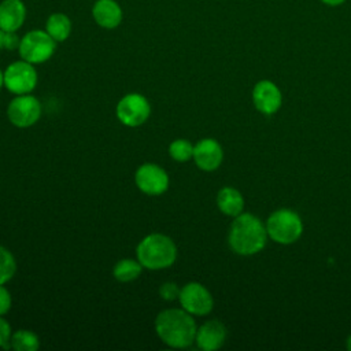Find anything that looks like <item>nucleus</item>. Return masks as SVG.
I'll list each match as a JSON object with an SVG mask.
<instances>
[{
    "label": "nucleus",
    "mask_w": 351,
    "mask_h": 351,
    "mask_svg": "<svg viewBox=\"0 0 351 351\" xmlns=\"http://www.w3.org/2000/svg\"><path fill=\"white\" fill-rule=\"evenodd\" d=\"M27 16L26 4L22 0L0 1V29L4 32H18Z\"/></svg>",
    "instance_id": "nucleus-15"
},
{
    "label": "nucleus",
    "mask_w": 351,
    "mask_h": 351,
    "mask_svg": "<svg viewBox=\"0 0 351 351\" xmlns=\"http://www.w3.org/2000/svg\"><path fill=\"white\" fill-rule=\"evenodd\" d=\"M16 271V262L14 255L5 247L0 245V285L8 282Z\"/></svg>",
    "instance_id": "nucleus-20"
},
{
    "label": "nucleus",
    "mask_w": 351,
    "mask_h": 351,
    "mask_svg": "<svg viewBox=\"0 0 351 351\" xmlns=\"http://www.w3.org/2000/svg\"><path fill=\"white\" fill-rule=\"evenodd\" d=\"M11 326L10 324L0 315V347L4 350L11 348L10 340H11Z\"/></svg>",
    "instance_id": "nucleus-23"
},
{
    "label": "nucleus",
    "mask_w": 351,
    "mask_h": 351,
    "mask_svg": "<svg viewBox=\"0 0 351 351\" xmlns=\"http://www.w3.org/2000/svg\"><path fill=\"white\" fill-rule=\"evenodd\" d=\"M92 18L106 30L117 29L123 19V10L117 0H96L92 5Z\"/></svg>",
    "instance_id": "nucleus-13"
},
{
    "label": "nucleus",
    "mask_w": 351,
    "mask_h": 351,
    "mask_svg": "<svg viewBox=\"0 0 351 351\" xmlns=\"http://www.w3.org/2000/svg\"><path fill=\"white\" fill-rule=\"evenodd\" d=\"M252 103L259 112L271 115L277 112L282 104L281 90L273 81H258L252 89Z\"/></svg>",
    "instance_id": "nucleus-11"
},
{
    "label": "nucleus",
    "mask_w": 351,
    "mask_h": 351,
    "mask_svg": "<svg viewBox=\"0 0 351 351\" xmlns=\"http://www.w3.org/2000/svg\"><path fill=\"white\" fill-rule=\"evenodd\" d=\"M266 225L254 214L241 213L234 217L229 228L228 243L237 255H255L266 245Z\"/></svg>",
    "instance_id": "nucleus-2"
},
{
    "label": "nucleus",
    "mask_w": 351,
    "mask_h": 351,
    "mask_svg": "<svg viewBox=\"0 0 351 351\" xmlns=\"http://www.w3.org/2000/svg\"><path fill=\"white\" fill-rule=\"evenodd\" d=\"M56 45L58 43L45 29H33L21 37L18 52L21 59L32 64H41L53 56Z\"/></svg>",
    "instance_id": "nucleus-5"
},
{
    "label": "nucleus",
    "mask_w": 351,
    "mask_h": 351,
    "mask_svg": "<svg viewBox=\"0 0 351 351\" xmlns=\"http://www.w3.org/2000/svg\"><path fill=\"white\" fill-rule=\"evenodd\" d=\"M319 1L329 7H337V5H341L346 0H319Z\"/></svg>",
    "instance_id": "nucleus-26"
},
{
    "label": "nucleus",
    "mask_w": 351,
    "mask_h": 351,
    "mask_svg": "<svg viewBox=\"0 0 351 351\" xmlns=\"http://www.w3.org/2000/svg\"><path fill=\"white\" fill-rule=\"evenodd\" d=\"M4 86V71L0 70V89Z\"/></svg>",
    "instance_id": "nucleus-28"
},
{
    "label": "nucleus",
    "mask_w": 351,
    "mask_h": 351,
    "mask_svg": "<svg viewBox=\"0 0 351 351\" xmlns=\"http://www.w3.org/2000/svg\"><path fill=\"white\" fill-rule=\"evenodd\" d=\"M10 347L15 351H36L40 347V339L32 330L19 329L11 335Z\"/></svg>",
    "instance_id": "nucleus-19"
},
{
    "label": "nucleus",
    "mask_w": 351,
    "mask_h": 351,
    "mask_svg": "<svg viewBox=\"0 0 351 351\" xmlns=\"http://www.w3.org/2000/svg\"><path fill=\"white\" fill-rule=\"evenodd\" d=\"M223 159L221 144L214 138H202L193 147V160L200 170L214 171Z\"/></svg>",
    "instance_id": "nucleus-12"
},
{
    "label": "nucleus",
    "mask_w": 351,
    "mask_h": 351,
    "mask_svg": "<svg viewBox=\"0 0 351 351\" xmlns=\"http://www.w3.org/2000/svg\"><path fill=\"white\" fill-rule=\"evenodd\" d=\"M347 348L351 351V335H350L348 339H347Z\"/></svg>",
    "instance_id": "nucleus-29"
},
{
    "label": "nucleus",
    "mask_w": 351,
    "mask_h": 351,
    "mask_svg": "<svg viewBox=\"0 0 351 351\" xmlns=\"http://www.w3.org/2000/svg\"><path fill=\"white\" fill-rule=\"evenodd\" d=\"M226 340V328L218 319L206 321L196 330L195 341L200 350L214 351L223 346Z\"/></svg>",
    "instance_id": "nucleus-14"
},
{
    "label": "nucleus",
    "mask_w": 351,
    "mask_h": 351,
    "mask_svg": "<svg viewBox=\"0 0 351 351\" xmlns=\"http://www.w3.org/2000/svg\"><path fill=\"white\" fill-rule=\"evenodd\" d=\"M137 188L148 196H159L169 188V176L156 163H143L134 174Z\"/></svg>",
    "instance_id": "nucleus-10"
},
{
    "label": "nucleus",
    "mask_w": 351,
    "mask_h": 351,
    "mask_svg": "<svg viewBox=\"0 0 351 351\" xmlns=\"http://www.w3.org/2000/svg\"><path fill=\"white\" fill-rule=\"evenodd\" d=\"M141 269H143V266L138 261L126 258V259H121L119 262H117V265L114 266L112 274H114L115 280H118L119 282H130L141 274Z\"/></svg>",
    "instance_id": "nucleus-18"
},
{
    "label": "nucleus",
    "mask_w": 351,
    "mask_h": 351,
    "mask_svg": "<svg viewBox=\"0 0 351 351\" xmlns=\"http://www.w3.org/2000/svg\"><path fill=\"white\" fill-rule=\"evenodd\" d=\"M41 115V104L30 93L16 95L7 107V117L16 128H29L34 125Z\"/></svg>",
    "instance_id": "nucleus-7"
},
{
    "label": "nucleus",
    "mask_w": 351,
    "mask_h": 351,
    "mask_svg": "<svg viewBox=\"0 0 351 351\" xmlns=\"http://www.w3.org/2000/svg\"><path fill=\"white\" fill-rule=\"evenodd\" d=\"M267 236L282 245L298 241L303 233V222L298 213L289 208H278L266 221Z\"/></svg>",
    "instance_id": "nucleus-4"
},
{
    "label": "nucleus",
    "mask_w": 351,
    "mask_h": 351,
    "mask_svg": "<svg viewBox=\"0 0 351 351\" xmlns=\"http://www.w3.org/2000/svg\"><path fill=\"white\" fill-rule=\"evenodd\" d=\"M193 147L192 143L186 138H177L169 147V155L176 162H188L193 158Z\"/></svg>",
    "instance_id": "nucleus-21"
},
{
    "label": "nucleus",
    "mask_w": 351,
    "mask_h": 351,
    "mask_svg": "<svg viewBox=\"0 0 351 351\" xmlns=\"http://www.w3.org/2000/svg\"><path fill=\"white\" fill-rule=\"evenodd\" d=\"M181 307L192 315H207L214 307L210 291L200 282L185 284L178 295Z\"/></svg>",
    "instance_id": "nucleus-9"
},
{
    "label": "nucleus",
    "mask_w": 351,
    "mask_h": 351,
    "mask_svg": "<svg viewBox=\"0 0 351 351\" xmlns=\"http://www.w3.org/2000/svg\"><path fill=\"white\" fill-rule=\"evenodd\" d=\"M11 308V295L4 285H0V315H4Z\"/></svg>",
    "instance_id": "nucleus-25"
},
{
    "label": "nucleus",
    "mask_w": 351,
    "mask_h": 351,
    "mask_svg": "<svg viewBox=\"0 0 351 351\" xmlns=\"http://www.w3.org/2000/svg\"><path fill=\"white\" fill-rule=\"evenodd\" d=\"M115 112L121 123L136 128L148 119L151 106L145 96L140 93H128L118 101Z\"/></svg>",
    "instance_id": "nucleus-8"
},
{
    "label": "nucleus",
    "mask_w": 351,
    "mask_h": 351,
    "mask_svg": "<svg viewBox=\"0 0 351 351\" xmlns=\"http://www.w3.org/2000/svg\"><path fill=\"white\" fill-rule=\"evenodd\" d=\"M21 37L16 32H5L4 34V49L7 51H15L19 48Z\"/></svg>",
    "instance_id": "nucleus-24"
},
{
    "label": "nucleus",
    "mask_w": 351,
    "mask_h": 351,
    "mask_svg": "<svg viewBox=\"0 0 351 351\" xmlns=\"http://www.w3.org/2000/svg\"><path fill=\"white\" fill-rule=\"evenodd\" d=\"M196 322L184 308H166L155 318L158 337L171 348H186L196 337Z\"/></svg>",
    "instance_id": "nucleus-1"
},
{
    "label": "nucleus",
    "mask_w": 351,
    "mask_h": 351,
    "mask_svg": "<svg viewBox=\"0 0 351 351\" xmlns=\"http://www.w3.org/2000/svg\"><path fill=\"white\" fill-rule=\"evenodd\" d=\"M217 206L221 213L234 218L244 210V197L236 188L223 186L218 191Z\"/></svg>",
    "instance_id": "nucleus-16"
},
{
    "label": "nucleus",
    "mask_w": 351,
    "mask_h": 351,
    "mask_svg": "<svg viewBox=\"0 0 351 351\" xmlns=\"http://www.w3.org/2000/svg\"><path fill=\"white\" fill-rule=\"evenodd\" d=\"M44 29L56 43H63L71 34L73 22L70 16L64 12H52L47 18Z\"/></svg>",
    "instance_id": "nucleus-17"
},
{
    "label": "nucleus",
    "mask_w": 351,
    "mask_h": 351,
    "mask_svg": "<svg viewBox=\"0 0 351 351\" xmlns=\"http://www.w3.org/2000/svg\"><path fill=\"white\" fill-rule=\"evenodd\" d=\"M4 34H5V32L3 29H0V49L4 48Z\"/></svg>",
    "instance_id": "nucleus-27"
},
{
    "label": "nucleus",
    "mask_w": 351,
    "mask_h": 351,
    "mask_svg": "<svg viewBox=\"0 0 351 351\" xmlns=\"http://www.w3.org/2000/svg\"><path fill=\"white\" fill-rule=\"evenodd\" d=\"M38 81L34 64L21 59L10 63L4 70V86L14 95L30 93Z\"/></svg>",
    "instance_id": "nucleus-6"
},
{
    "label": "nucleus",
    "mask_w": 351,
    "mask_h": 351,
    "mask_svg": "<svg viewBox=\"0 0 351 351\" xmlns=\"http://www.w3.org/2000/svg\"><path fill=\"white\" fill-rule=\"evenodd\" d=\"M136 255L143 267L149 270H160L171 266L176 262L177 247L169 236L162 233H151L138 243Z\"/></svg>",
    "instance_id": "nucleus-3"
},
{
    "label": "nucleus",
    "mask_w": 351,
    "mask_h": 351,
    "mask_svg": "<svg viewBox=\"0 0 351 351\" xmlns=\"http://www.w3.org/2000/svg\"><path fill=\"white\" fill-rule=\"evenodd\" d=\"M180 291L181 288L173 282V281H167V282H163L159 288V295L162 299L167 300V302H171L174 299H178V295H180Z\"/></svg>",
    "instance_id": "nucleus-22"
}]
</instances>
